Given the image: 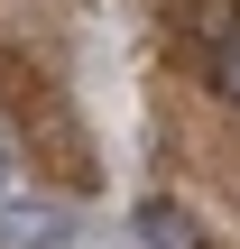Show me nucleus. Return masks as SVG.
Masks as SVG:
<instances>
[{
    "mask_svg": "<svg viewBox=\"0 0 240 249\" xmlns=\"http://www.w3.org/2000/svg\"><path fill=\"white\" fill-rule=\"evenodd\" d=\"M213 92L240 111V28H222V37H213Z\"/></svg>",
    "mask_w": 240,
    "mask_h": 249,
    "instance_id": "7ed1b4c3",
    "label": "nucleus"
},
{
    "mask_svg": "<svg viewBox=\"0 0 240 249\" xmlns=\"http://www.w3.org/2000/svg\"><path fill=\"white\" fill-rule=\"evenodd\" d=\"M129 231H139L148 249H213V240H203V222H194L176 194H148V203L129 213Z\"/></svg>",
    "mask_w": 240,
    "mask_h": 249,
    "instance_id": "f03ea898",
    "label": "nucleus"
},
{
    "mask_svg": "<svg viewBox=\"0 0 240 249\" xmlns=\"http://www.w3.org/2000/svg\"><path fill=\"white\" fill-rule=\"evenodd\" d=\"M74 231H83L74 203H46V194H9L0 203V249H65Z\"/></svg>",
    "mask_w": 240,
    "mask_h": 249,
    "instance_id": "f257e3e1",
    "label": "nucleus"
}]
</instances>
